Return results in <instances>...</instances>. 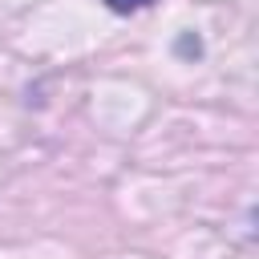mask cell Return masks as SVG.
<instances>
[{"label":"cell","instance_id":"6da1fadb","mask_svg":"<svg viewBox=\"0 0 259 259\" xmlns=\"http://www.w3.org/2000/svg\"><path fill=\"white\" fill-rule=\"evenodd\" d=\"M105 4H109L113 12H121V16H125V12H138V8H150L154 0H105Z\"/></svg>","mask_w":259,"mask_h":259}]
</instances>
